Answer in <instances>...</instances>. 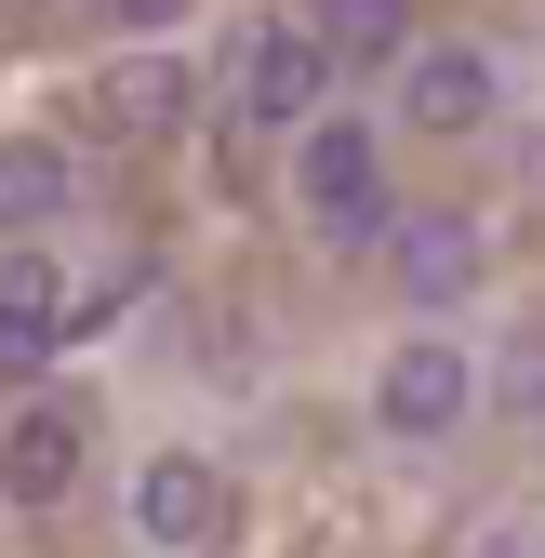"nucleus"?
I'll return each mask as SVG.
<instances>
[{
  "label": "nucleus",
  "instance_id": "f257e3e1",
  "mask_svg": "<svg viewBox=\"0 0 545 558\" xmlns=\"http://www.w3.org/2000/svg\"><path fill=\"white\" fill-rule=\"evenodd\" d=\"M293 199H306V227H319L332 253H386V227H399V199H386V133L332 107L306 147H293Z\"/></svg>",
  "mask_w": 545,
  "mask_h": 558
},
{
  "label": "nucleus",
  "instance_id": "f03ea898",
  "mask_svg": "<svg viewBox=\"0 0 545 558\" xmlns=\"http://www.w3.org/2000/svg\"><path fill=\"white\" fill-rule=\"evenodd\" d=\"M186 120H199V53H173V40H133V53H107L81 81V133L94 147H173Z\"/></svg>",
  "mask_w": 545,
  "mask_h": 558
},
{
  "label": "nucleus",
  "instance_id": "7ed1b4c3",
  "mask_svg": "<svg viewBox=\"0 0 545 558\" xmlns=\"http://www.w3.org/2000/svg\"><path fill=\"white\" fill-rule=\"evenodd\" d=\"M227 81H240V133H293V147H306V133L332 120V107H319V94H332L319 27H280V14L240 27V40H227Z\"/></svg>",
  "mask_w": 545,
  "mask_h": 558
},
{
  "label": "nucleus",
  "instance_id": "20e7f679",
  "mask_svg": "<svg viewBox=\"0 0 545 558\" xmlns=\"http://www.w3.org/2000/svg\"><path fill=\"white\" fill-rule=\"evenodd\" d=\"M480 214L465 199H399V227H386V293L399 306H426V319H452L465 293H480Z\"/></svg>",
  "mask_w": 545,
  "mask_h": 558
},
{
  "label": "nucleus",
  "instance_id": "39448f33",
  "mask_svg": "<svg viewBox=\"0 0 545 558\" xmlns=\"http://www.w3.org/2000/svg\"><path fill=\"white\" fill-rule=\"evenodd\" d=\"M94 478V399L53 386V399H14V426H0V493L14 506H66Z\"/></svg>",
  "mask_w": 545,
  "mask_h": 558
},
{
  "label": "nucleus",
  "instance_id": "423d86ee",
  "mask_svg": "<svg viewBox=\"0 0 545 558\" xmlns=\"http://www.w3.org/2000/svg\"><path fill=\"white\" fill-rule=\"evenodd\" d=\"M465 412H480V360H465L452 332L386 345V373H373V426H386V439H452Z\"/></svg>",
  "mask_w": 545,
  "mask_h": 558
},
{
  "label": "nucleus",
  "instance_id": "0eeeda50",
  "mask_svg": "<svg viewBox=\"0 0 545 558\" xmlns=\"http://www.w3.org/2000/svg\"><path fill=\"white\" fill-rule=\"evenodd\" d=\"M133 545L214 558L227 545V465L214 452H147V465H133Z\"/></svg>",
  "mask_w": 545,
  "mask_h": 558
},
{
  "label": "nucleus",
  "instance_id": "6e6552de",
  "mask_svg": "<svg viewBox=\"0 0 545 558\" xmlns=\"http://www.w3.org/2000/svg\"><path fill=\"white\" fill-rule=\"evenodd\" d=\"M53 360H66V266L27 240V253H0V386L53 399V386H40Z\"/></svg>",
  "mask_w": 545,
  "mask_h": 558
},
{
  "label": "nucleus",
  "instance_id": "1a4fd4ad",
  "mask_svg": "<svg viewBox=\"0 0 545 558\" xmlns=\"http://www.w3.org/2000/svg\"><path fill=\"white\" fill-rule=\"evenodd\" d=\"M493 107H506V66L480 40H426L399 66V120L413 133H493Z\"/></svg>",
  "mask_w": 545,
  "mask_h": 558
},
{
  "label": "nucleus",
  "instance_id": "9d476101",
  "mask_svg": "<svg viewBox=\"0 0 545 558\" xmlns=\"http://www.w3.org/2000/svg\"><path fill=\"white\" fill-rule=\"evenodd\" d=\"M66 199H81V160H66L53 133H0V253H27L40 227H66Z\"/></svg>",
  "mask_w": 545,
  "mask_h": 558
},
{
  "label": "nucleus",
  "instance_id": "9b49d317",
  "mask_svg": "<svg viewBox=\"0 0 545 558\" xmlns=\"http://www.w3.org/2000/svg\"><path fill=\"white\" fill-rule=\"evenodd\" d=\"M319 53H332V81H347V66H413L426 40H413V0H319Z\"/></svg>",
  "mask_w": 545,
  "mask_h": 558
},
{
  "label": "nucleus",
  "instance_id": "f8f14e48",
  "mask_svg": "<svg viewBox=\"0 0 545 558\" xmlns=\"http://www.w3.org/2000/svg\"><path fill=\"white\" fill-rule=\"evenodd\" d=\"M480 386H493V412H545V332H506L480 360Z\"/></svg>",
  "mask_w": 545,
  "mask_h": 558
},
{
  "label": "nucleus",
  "instance_id": "ddd939ff",
  "mask_svg": "<svg viewBox=\"0 0 545 558\" xmlns=\"http://www.w3.org/2000/svg\"><path fill=\"white\" fill-rule=\"evenodd\" d=\"M186 14H199V0H107L120 40H186Z\"/></svg>",
  "mask_w": 545,
  "mask_h": 558
}]
</instances>
